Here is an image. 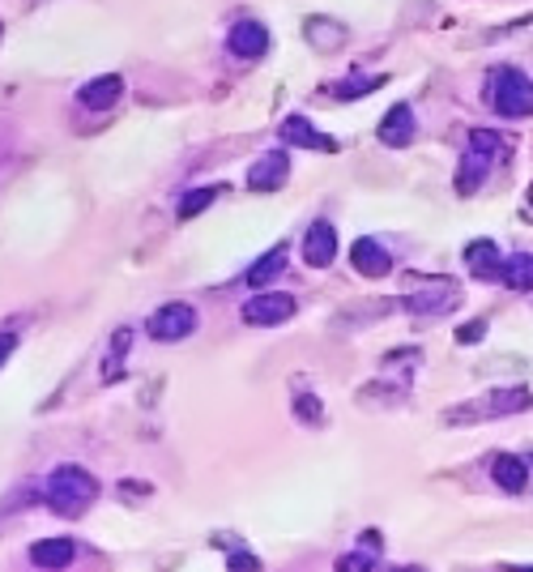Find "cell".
<instances>
[{"instance_id": "8992f818", "label": "cell", "mask_w": 533, "mask_h": 572, "mask_svg": "<svg viewBox=\"0 0 533 572\" xmlns=\"http://www.w3.org/2000/svg\"><path fill=\"white\" fill-rule=\"evenodd\" d=\"M196 329V308L175 299V303H163L154 317H149V338L154 342H184Z\"/></svg>"}, {"instance_id": "8fae6325", "label": "cell", "mask_w": 533, "mask_h": 572, "mask_svg": "<svg viewBox=\"0 0 533 572\" xmlns=\"http://www.w3.org/2000/svg\"><path fill=\"white\" fill-rule=\"evenodd\" d=\"M227 47L235 56H243V60H256V56L269 52V30L260 21H235L231 35H227Z\"/></svg>"}, {"instance_id": "f546056e", "label": "cell", "mask_w": 533, "mask_h": 572, "mask_svg": "<svg viewBox=\"0 0 533 572\" xmlns=\"http://www.w3.org/2000/svg\"><path fill=\"white\" fill-rule=\"evenodd\" d=\"M516 572H533V568H516Z\"/></svg>"}, {"instance_id": "ffe728a7", "label": "cell", "mask_w": 533, "mask_h": 572, "mask_svg": "<svg viewBox=\"0 0 533 572\" xmlns=\"http://www.w3.org/2000/svg\"><path fill=\"white\" fill-rule=\"evenodd\" d=\"M286 270V244H277L269 256H260L252 270H248V286H269L277 274Z\"/></svg>"}, {"instance_id": "f1b7e54d", "label": "cell", "mask_w": 533, "mask_h": 572, "mask_svg": "<svg viewBox=\"0 0 533 572\" xmlns=\"http://www.w3.org/2000/svg\"><path fill=\"white\" fill-rule=\"evenodd\" d=\"M393 572H426V568H418V564H405V568H393Z\"/></svg>"}, {"instance_id": "5b68a950", "label": "cell", "mask_w": 533, "mask_h": 572, "mask_svg": "<svg viewBox=\"0 0 533 572\" xmlns=\"http://www.w3.org/2000/svg\"><path fill=\"white\" fill-rule=\"evenodd\" d=\"M295 295H286V291H260L243 303V312L239 317L256 325V329H274V325H286V320L295 317Z\"/></svg>"}, {"instance_id": "83f0119b", "label": "cell", "mask_w": 533, "mask_h": 572, "mask_svg": "<svg viewBox=\"0 0 533 572\" xmlns=\"http://www.w3.org/2000/svg\"><path fill=\"white\" fill-rule=\"evenodd\" d=\"M13 350H18V338H13V334H0V367H4V359H9Z\"/></svg>"}, {"instance_id": "ac0fdd59", "label": "cell", "mask_w": 533, "mask_h": 572, "mask_svg": "<svg viewBox=\"0 0 533 572\" xmlns=\"http://www.w3.org/2000/svg\"><path fill=\"white\" fill-rule=\"evenodd\" d=\"M307 43L320 47V52H329V47H341L346 43V26L333 18H307Z\"/></svg>"}, {"instance_id": "ba28073f", "label": "cell", "mask_w": 533, "mask_h": 572, "mask_svg": "<svg viewBox=\"0 0 533 572\" xmlns=\"http://www.w3.org/2000/svg\"><path fill=\"white\" fill-rule=\"evenodd\" d=\"M290 180V154L286 149H265V158H256L248 171V189L252 192H277Z\"/></svg>"}, {"instance_id": "5bb4252c", "label": "cell", "mask_w": 533, "mask_h": 572, "mask_svg": "<svg viewBox=\"0 0 533 572\" xmlns=\"http://www.w3.org/2000/svg\"><path fill=\"white\" fill-rule=\"evenodd\" d=\"M120 94H124V77L120 73H103V77H94V82L82 85V103L90 111H107V107L120 103Z\"/></svg>"}, {"instance_id": "2e32d148", "label": "cell", "mask_w": 533, "mask_h": 572, "mask_svg": "<svg viewBox=\"0 0 533 572\" xmlns=\"http://www.w3.org/2000/svg\"><path fill=\"white\" fill-rule=\"evenodd\" d=\"M490 479H495V487H504L508 495H521V491L529 487V470H525L521 457H512V453H499V457H495Z\"/></svg>"}, {"instance_id": "7a4b0ae2", "label": "cell", "mask_w": 533, "mask_h": 572, "mask_svg": "<svg viewBox=\"0 0 533 572\" xmlns=\"http://www.w3.org/2000/svg\"><path fill=\"white\" fill-rule=\"evenodd\" d=\"M499 149H504V137L495 128H473L469 133V154H465V163H461V171H457V192L482 189V180H487L490 163L499 158Z\"/></svg>"}, {"instance_id": "7c38bea8", "label": "cell", "mask_w": 533, "mask_h": 572, "mask_svg": "<svg viewBox=\"0 0 533 572\" xmlns=\"http://www.w3.org/2000/svg\"><path fill=\"white\" fill-rule=\"evenodd\" d=\"M380 137L384 146H393V149H402V146H410L414 141V111L405 103H397V107H388L384 111V120H380Z\"/></svg>"}, {"instance_id": "30bf717a", "label": "cell", "mask_w": 533, "mask_h": 572, "mask_svg": "<svg viewBox=\"0 0 533 572\" xmlns=\"http://www.w3.org/2000/svg\"><path fill=\"white\" fill-rule=\"evenodd\" d=\"M465 270H469V278H482V282L504 278V253L495 248V239H469L465 244Z\"/></svg>"}, {"instance_id": "44dd1931", "label": "cell", "mask_w": 533, "mask_h": 572, "mask_svg": "<svg viewBox=\"0 0 533 572\" xmlns=\"http://www.w3.org/2000/svg\"><path fill=\"white\" fill-rule=\"evenodd\" d=\"M295 419L307 427H320L324 423V406H320V398L312 393V389H298L295 393Z\"/></svg>"}, {"instance_id": "d6986e66", "label": "cell", "mask_w": 533, "mask_h": 572, "mask_svg": "<svg viewBox=\"0 0 533 572\" xmlns=\"http://www.w3.org/2000/svg\"><path fill=\"white\" fill-rule=\"evenodd\" d=\"M504 286L512 291H533V256L529 253H512L504 261V278H499Z\"/></svg>"}, {"instance_id": "52a82bcc", "label": "cell", "mask_w": 533, "mask_h": 572, "mask_svg": "<svg viewBox=\"0 0 533 572\" xmlns=\"http://www.w3.org/2000/svg\"><path fill=\"white\" fill-rule=\"evenodd\" d=\"M461 308V291L452 282H435V286H423L405 299V312L414 317H444V312H457Z\"/></svg>"}, {"instance_id": "e0dca14e", "label": "cell", "mask_w": 533, "mask_h": 572, "mask_svg": "<svg viewBox=\"0 0 533 572\" xmlns=\"http://www.w3.org/2000/svg\"><path fill=\"white\" fill-rule=\"evenodd\" d=\"M350 261H354V270H359L362 278H384L393 270V256L384 253L376 239H359V244L350 248Z\"/></svg>"}, {"instance_id": "cb8c5ba5", "label": "cell", "mask_w": 533, "mask_h": 572, "mask_svg": "<svg viewBox=\"0 0 533 572\" xmlns=\"http://www.w3.org/2000/svg\"><path fill=\"white\" fill-rule=\"evenodd\" d=\"M128 346H132V334H128V329H115V338H111V359H107V367H103L107 381H111L115 372H120V359H124Z\"/></svg>"}, {"instance_id": "9c48e42d", "label": "cell", "mask_w": 533, "mask_h": 572, "mask_svg": "<svg viewBox=\"0 0 533 572\" xmlns=\"http://www.w3.org/2000/svg\"><path fill=\"white\" fill-rule=\"evenodd\" d=\"M333 256H338V227L329 218H316L303 235V261L312 270H324V265H333Z\"/></svg>"}, {"instance_id": "4316f807", "label": "cell", "mask_w": 533, "mask_h": 572, "mask_svg": "<svg viewBox=\"0 0 533 572\" xmlns=\"http://www.w3.org/2000/svg\"><path fill=\"white\" fill-rule=\"evenodd\" d=\"M482 338H487V320H473V325H461V329H457V342H461V346L482 342Z\"/></svg>"}, {"instance_id": "6da1fadb", "label": "cell", "mask_w": 533, "mask_h": 572, "mask_svg": "<svg viewBox=\"0 0 533 572\" xmlns=\"http://www.w3.org/2000/svg\"><path fill=\"white\" fill-rule=\"evenodd\" d=\"M94 495H99V483L82 466H60L52 470V479H47V504L60 517H82L94 504Z\"/></svg>"}, {"instance_id": "7402d4cb", "label": "cell", "mask_w": 533, "mask_h": 572, "mask_svg": "<svg viewBox=\"0 0 533 572\" xmlns=\"http://www.w3.org/2000/svg\"><path fill=\"white\" fill-rule=\"evenodd\" d=\"M213 197H218V189H192V192H184V197H179V210H175V213L188 222V218H196V213L210 210Z\"/></svg>"}, {"instance_id": "d4e9b609", "label": "cell", "mask_w": 533, "mask_h": 572, "mask_svg": "<svg viewBox=\"0 0 533 572\" xmlns=\"http://www.w3.org/2000/svg\"><path fill=\"white\" fill-rule=\"evenodd\" d=\"M227 568L231 572H260V560L252 552H231L227 555Z\"/></svg>"}, {"instance_id": "4fadbf2b", "label": "cell", "mask_w": 533, "mask_h": 572, "mask_svg": "<svg viewBox=\"0 0 533 572\" xmlns=\"http://www.w3.org/2000/svg\"><path fill=\"white\" fill-rule=\"evenodd\" d=\"M73 555H77V547H73L68 538H39V543L30 547V564L43 572H60L73 564Z\"/></svg>"}, {"instance_id": "484cf974", "label": "cell", "mask_w": 533, "mask_h": 572, "mask_svg": "<svg viewBox=\"0 0 533 572\" xmlns=\"http://www.w3.org/2000/svg\"><path fill=\"white\" fill-rule=\"evenodd\" d=\"M371 555H362V552H354V555H341L338 560V572H371Z\"/></svg>"}, {"instance_id": "9a60e30c", "label": "cell", "mask_w": 533, "mask_h": 572, "mask_svg": "<svg viewBox=\"0 0 533 572\" xmlns=\"http://www.w3.org/2000/svg\"><path fill=\"white\" fill-rule=\"evenodd\" d=\"M282 137H286V141H295V146L320 149V154H338V137H324V133H316L307 116H290V120L282 125Z\"/></svg>"}, {"instance_id": "277c9868", "label": "cell", "mask_w": 533, "mask_h": 572, "mask_svg": "<svg viewBox=\"0 0 533 572\" xmlns=\"http://www.w3.org/2000/svg\"><path fill=\"white\" fill-rule=\"evenodd\" d=\"M533 406V393L525 384H508V389H490L487 402L478 406H461V410H448V419H482V415H521Z\"/></svg>"}, {"instance_id": "603a6c76", "label": "cell", "mask_w": 533, "mask_h": 572, "mask_svg": "<svg viewBox=\"0 0 533 572\" xmlns=\"http://www.w3.org/2000/svg\"><path fill=\"white\" fill-rule=\"evenodd\" d=\"M388 77H350L346 85H333V99H359V94H371V90H380Z\"/></svg>"}, {"instance_id": "3957f363", "label": "cell", "mask_w": 533, "mask_h": 572, "mask_svg": "<svg viewBox=\"0 0 533 572\" xmlns=\"http://www.w3.org/2000/svg\"><path fill=\"white\" fill-rule=\"evenodd\" d=\"M490 99H495V111L508 116V120H525V116H533V82L521 73V68H512V64L495 73Z\"/></svg>"}]
</instances>
